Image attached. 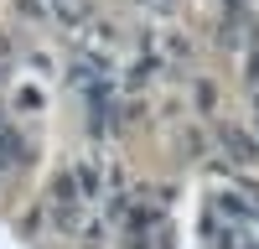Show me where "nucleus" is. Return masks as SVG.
<instances>
[{
	"label": "nucleus",
	"instance_id": "20e7f679",
	"mask_svg": "<svg viewBox=\"0 0 259 249\" xmlns=\"http://www.w3.org/2000/svg\"><path fill=\"white\" fill-rule=\"evenodd\" d=\"M156 6H166V0H156Z\"/></svg>",
	"mask_w": 259,
	"mask_h": 249
},
{
	"label": "nucleus",
	"instance_id": "f257e3e1",
	"mask_svg": "<svg viewBox=\"0 0 259 249\" xmlns=\"http://www.w3.org/2000/svg\"><path fill=\"white\" fill-rule=\"evenodd\" d=\"M52 208H57V218H62V223H73V208H78V177L62 172V177L52 182Z\"/></svg>",
	"mask_w": 259,
	"mask_h": 249
},
{
	"label": "nucleus",
	"instance_id": "7ed1b4c3",
	"mask_svg": "<svg viewBox=\"0 0 259 249\" xmlns=\"http://www.w3.org/2000/svg\"><path fill=\"white\" fill-rule=\"evenodd\" d=\"M52 11L68 21V26H83V21H89V0H52Z\"/></svg>",
	"mask_w": 259,
	"mask_h": 249
},
{
	"label": "nucleus",
	"instance_id": "f03ea898",
	"mask_svg": "<svg viewBox=\"0 0 259 249\" xmlns=\"http://www.w3.org/2000/svg\"><path fill=\"white\" fill-rule=\"evenodd\" d=\"M223 145L233 151V161H259V151H254V140H249L244 130H223Z\"/></svg>",
	"mask_w": 259,
	"mask_h": 249
}]
</instances>
